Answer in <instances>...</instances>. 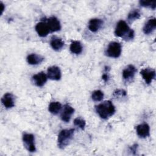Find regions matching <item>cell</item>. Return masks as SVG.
Returning a JSON list of instances; mask_svg holds the SVG:
<instances>
[{
    "label": "cell",
    "instance_id": "6da1fadb",
    "mask_svg": "<svg viewBox=\"0 0 156 156\" xmlns=\"http://www.w3.org/2000/svg\"><path fill=\"white\" fill-rule=\"evenodd\" d=\"M115 34L116 36L121 37L126 41H129L133 38L135 34L134 31L129 27L126 21L120 20L116 26Z\"/></svg>",
    "mask_w": 156,
    "mask_h": 156
},
{
    "label": "cell",
    "instance_id": "7a4b0ae2",
    "mask_svg": "<svg viewBox=\"0 0 156 156\" xmlns=\"http://www.w3.org/2000/svg\"><path fill=\"white\" fill-rule=\"evenodd\" d=\"M96 111L101 118L107 119L114 115L115 107L110 101H105L96 106Z\"/></svg>",
    "mask_w": 156,
    "mask_h": 156
},
{
    "label": "cell",
    "instance_id": "3957f363",
    "mask_svg": "<svg viewBox=\"0 0 156 156\" xmlns=\"http://www.w3.org/2000/svg\"><path fill=\"white\" fill-rule=\"evenodd\" d=\"M74 133V129L62 130L60 132L57 138L58 147L63 149L68 146L73 138Z\"/></svg>",
    "mask_w": 156,
    "mask_h": 156
},
{
    "label": "cell",
    "instance_id": "277c9868",
    "mask_svg": "<svg viewBox=\"0 0 156 156\" xmlns=\"http://www.w3.org/2000/svg\"><path fill=\"white\" fill-rule=\"evenodd\" d=\"M122 51L121 44L116 41L110 42L105 51L107 56L112 58H118L120 56Z\"/></svg>",
    "mask_w": 156,
    "mask_h": 156
},
{
    "label": "cell",
    "instance_id": "5b68a950",
    "mask_svg": "<svg viewBox=\"0 0 156 156\" xmlns=\"http://www.w3.org/2000/svg\"><path fill=\"white\" fill-rule=\"evenodd\" d=\"M23 141L24 145L28 151L30 152H34L35 151V138L33 134L25 133L23 135Z\"/></svg>",
    "mask_w": 156,
    "mask_h": 156
},
{
    "label": "cell",
    "instance_id": "8992f818",
    "mask_svg": "<svg viewBox=\"0 0 156 156\" xmlns=\"http://www.w3.org/2000/svg\"><path fill=\"white\" fill-rule=\"evenodd\" d=\"M136 73V68L133 65H129L122 71V77L126 82H130L133 79Z\"/></svg>",
    "mask_w": 156,
    "mask_h": 156
},
{
    "label": "cell",
    "instance_id": "52a82bcc",
    "mask_svg": "<svg viewBox=\"0 0 156 156\" xmlns=\"http://www.w3.org/2000/svg\"><path fill=\"white\" fill-rule=\"evenodd\" d=\"M143 79L147 84H150L155 77V71L154 69L146 68L143 69L140 71Z\"/></svg>",
    "mask_w": 156,
    "mask_h": 156
},
{
    "label": "cell",
    "instance_id": "ba28073f",
    "mask_svg": "<svg viewBox=\"0 0 156 156\" xmlns=\"http://www.w3.org/2000/svg\"><path fill=\"white\" fill-rule=\"evenodd\" d=\"M46 23L50 32H57L60 30L61 25L59 20L55 16H51L45 20Z\"/></svg>",
    "mask_w": 156,
    "mask_h": 156
},
{
    "label": "cell",
    "instance_id": "9c48e42d",
    "mask_svg": "<svg viewBox=\"0 0 156 156\" xmlns=\"http://www.w3.org/2000/svg\"><path fill=\"white\" fill-rule=\"evenodd\" d=\"M47 76L51 80H58L61 78V71L58 66H50L47 71Z\"/></svg>",
    "mask_w": 156,
    "mask_h": 156
},
{
    "label": "cell",
    "instance_id": "30bf717a",
    "mask_svg": "<svg viewBox=\"0 0 156 156\" xmlns=\"http://www.w3.org/2000/svg\"><path fill=\"white\" fill-rule=\"evenodd\" d=\"M35 30L38 35L41 37H46L50 32L49 29L45 21L38 23L35 26Z\"/></svg>",
    "mask_w": 156,
    "mask_h": 156
},
{
    "label": "cell",
    "instance_id": "8fae6325",
    "mask_svg": "<svg viewBox=\"0 0 156 156\" xmlns=\"http://www.w3.org/2000/svg\"><path fill=\"white\" fill-rule=\"evenodd\" d=\"M137 135L142 138H145L150 135V127L146 123L139 124L136 128Z\"/></svg>",
    "mask_w": 156,
    "mask_h": 156
},
{
    "label": "cell",
    "instance_id": "7c38bea8",
    "mask_svg": "<svg viewBox=\"0 0 156 156\" xmlns=\"http://www.w3.org/2000/svg\"><path fill=\"white\" fill-rule=\"evenodd\" d=\"M47 79H48V76L43 72L38 73L34 75L32 77V80L34 84L39 87H43L46 83Z\"/></svg>",
    "mask_w": 156,
    "mask_h": 156
},
{
    "label": "cell",
    "instance_id": "4fadbf2b",
    "mask_svg": "<svg viewBox=\"0 0 156 156\" xmlns=\"http://www.w3.org/2000/svg\"><path fill=\"white\" fill-rule=\"evenodd\" d=\"M74 109L68 104H65L61 114V119L65 122H68L72 115L74 113Z\"/></svg>",
    "mask_w": 156,
    "mask_h": 156
},
{
    "label": "cell",
    "instance_id": "5bb4252c",
    "mask_svg": "<svg viewBox=\"0 0 156 156\" xmlns=\"http://www.w3.org/2000/svg\"><path fill=\"white\" fill-rule=\"evenodd\" d=\"M1 102L6 108H11L15 105L14 98L12 94L7 93L1 98Z\"/></svg>",
    "mask_w": 156,
    "mask_h": 156
},
{
    "label": "cell",
    "instance_id": "9a60e30c",
    "mask_svg": "<svg viewBox=\"0 0 156 156\" xmlns=\"http://www.w3.org/2000/svg\"><path fill=\"white\" fill-rule=\"evenodd\" d=\"M104 22L101 19L93 18L88 23V29L93 32H96L102 27Z\"/></svg>",
    "mask_w": 156,
    "mask_h": 156
},
{
    "label": "cell",
    "instance_id": "2e32d148",
    "mask_svg": "<svg viewBox=\"0 0 156 156\" xmlns=\"http://www.w3.org/2000/svg\"><path fill=\"white\" fill-rule=\"evenodd\" d=\"M156 28V19L155 18H152L149 19L147 23L145 24L143 28V32L146 34H150L152 33Z\"/></svg>",
    "mask_w": 156,
    "mask_h": 156
},
{
    "label": "cell",
    "instance_id": "e0dca14e",
    "mask_svg": "<svg viewBox=\"0 0 156 156\" xmlns=\"http://www.w3.org/2000/svg\"><path fill=\"white\" fill-rule=\"evenodd\" d=\"M50 44L54 50L59 51L63 47L65 43L62 38L56 36H53L51 38Z\"/></svg>",
    "mask_w": 156,
    "mask_h": 156
},
{
    "label": "cell",
    "instance_id": "ac0fdd59",
    "mask_svg": "<svg viewBox=\"0 0 156 156\" xmlns=\"http://www.w3.org/2000/svg\"><path fill=\"white\" fill-rule=\"evenodd\" d=\"M44 60V57L37 54H31L27 55V62L30 65H38L41 63Z\"/></svg>",
    "mask_w": 156,
    "mask_h": 156
},
{
    "label": "cell",
    "instance_id": "d6986e66",
    "mask_svg": "<svg viewBox=\"0 0 156 156\" xmlns=\"http://www.w3.org/2000/svg\"><path fill=\"white\" fill-rule=\"evenodd\" d=\"M70 51L72 53L79 54L82 52L83 47L81 43L79 41H73L70 45Z\"/></svg>",
    "mask_w": 156,
    "mask_h": 156
},
{
    "label": "cell",
    "instance_id": "ffe728a7",
    "mask_svg": "<svg viewBox=\"0 0 156 156\" xmlns=\"http://www.w3.org/2000/svg\"><path fill=\"white\" fill-rule=\"evenodd\" d=\"M62 108V104L59 102H52L49 104L48 110L53 115H57Z\"/></svg>",
    "mask_w": 156,
    "mask_h": 156
},
{
    "label": "cell",
    "instance_id": "44dd1931",
    "mask_svg": "<svg viewBox=\"0 0 156 156\" xmlns=\"http://www.w3.org/2000/svg\"><path fill=\"white\" fill-rule=\"evenodd\" d=\"M141 14L140 11L138 9H133V10L130 11V13L128 14L127 20L130 23H132L133 21L139 19L140 18Z\"/></svg>",
    "mask_w": 156,
    "mask_h": 156
},
{
    "label": "cell",
    "instance_id": "7402d4cb",
    "mask_svg": "<svg viewBox=\"0 0 156 156\" xmlns=\"http://www.w3.org/2000/svg\"><path fill=\"white\" fill-rule=\"evenodd\" d=\"M104 93L101 90H95L91 94V98L95 102H99L103 99Z\"/></svg>",
    "mask_w": 156,
    "mask_h": 156
},
{
    "label": "cell",
    "instance_id": "603a6c76",
    "mask_svg": "<svg viewBox=\"0 0 156 156\" xmlns=\"http://www.w3.org/2000/svg\"><path fill=\"white\" fill-rule=\"evenodd\" d=\"M139 3L143 7H150L153 10H154L155 9V7H156L155 1H147L141 0V1H140Z\"/></svg>",
    "mask_w": 156,
    "mask_h": 156
},
{
    "label": "cell",
    "instance_id": "cb8c5ba5",
    "mask_svg": "<svg viewBox=\"0 0 156 156\" xmlns=\"http://www.w3.org/2000/svg\"><path fill=\"white\" fill-rule=\"evenodd\" d=\"M74 124L81 130H83L85 129L86 122L83 119L81 118H77L74 120Z\"/></svg>",
    "mask_w": 156,
    "mask_h": 156
},
{
    "label": "cell",
    "instance_id": "d4e9b609",
    "mask_svg": "<svg viewBox=\"0 0 156 156\" xmlns=\"http://www.w3.org/2000/svg\"><path fill=\"white\" fill-rule=\"evenodd\" d=\"M113 95L115 96L116 97H118L119 96H121L122 97H125L127 95V93L125 90H116L114 93Z\"/></svg>",
    "mask_w": 156,
    "mask_h": 156
},
{
    "label": "cell",
    "instance_id": "484cf974",
    "mask_svg": "<svg viewBox=\"0 0 156 156\" xmlns=\"http://www.w3.org/2000/svg\"><path fill=\"white\" fill-rule=\"evenodd\" d=\"M137 148H138V144H134L133 145H132V146L130 147V151L133 154H135L136 151H137Z\"/></svg>",
    "mask_w": 156,
    "mask_h": 156
},
{
    "label": "cell",
    "instance_id": "4316f807",
    "mask_svg": "<svg viewBox=\"0 0 156 156\" xmlns=\"http://www.w3.org/2000/svg\"><path fill=\"white\" fill-rule=\"evenodd\" d=\"M102 79L104 80V82H107L108 80V76L107 75V74H104L102 76Z\"/></svg>",
    "mask_w": 156,
    "mask_h": 156
},
{
    "label": "cell",
    "instance_id": "83f0119b",
    "mask_svg": "<svg viewBox=\"0 0 156 156\" xmlns=\"http://www.w3.org/2000/svg\"><path fill=\"white\" fill-rule=\"evenodd\" d=\"M0 5H1V14L3 13V12H4V9H5V7H4V4L2 2H1V3H0Z\"/></svg>",
    "mask_w": 156,
    "mask_h": 156
}]
</instances>
